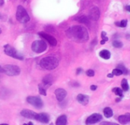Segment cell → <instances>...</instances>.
<instances>
[{
	"label": "cell",
	"instance_id": "cell-1",
	"mask_svg": "<svg viewBox=\"0 0 130 125\" xmlns=\"http://www.w3.org/2000/svg\"><path fill=\"white\" fill-rule=\"evenodd\" d=\"M67 37L77 43H85L88 40L89 34L88 30L82 25H74L66 31Z\"/></svg>",
	"mask_w": 130,
	"mask_h": 125
},
{
	"label": "cell",
	"instance_id": "cell-2",
	"mask_svg": "<svg viewBox=\"0 0 130 125\" xmlns=\"http://www.w3.org/2000/svg\"><path fill=\"white\" fill-rule=\"evenodd\" d=\"M59 60L53 56L45 57L40 61V66L44 70H53L59 66Z\"/></svg>",
	"mask_w": 130,
	"mask_h": 125
},
{
	"label": "cell",
	"instance_id": "cell-3",
	"mask_svg": "<svg viewBox=\"0 0 130 125\" xmlns=\"http://www.w3.org/2000/svg\"><path fill=\"white\" fill-rule=\"evenodd\" d=\"M16 18L20 23H22V24L27 23L30 21V16L28 13L27 12L26 9L21 5H18L17 7Z\"/></svg>",
	"mask_w": 130,
	"mask_h": 125
},
{
	"label": "cell",
	"instance_id": "cell-4",
	"mask_svg": "<svg viewBox=\"0 0 130 125\" xmlns=\"http://www.w3.org/2000/svg\"><path fill=\"white\" fill-rule=\"evenodd\" d=\"M31 49L34 53H41L47 49V44L42 40H34L31 44Z\"/></svg>",
	"mask_w": 130,
	"mask_h": 125
},
{
	"label": "cell",
	"instance_id": "cell-5",
	"mask_svg": "<svg viewBox=\"0 0 130 125\" xmlns=\"http://www.w3.org/2000/svg\"><path fill=\"white\" fill-rule=\"evenodd\" d=\"M4 73H5L7 76H18L21 73V69L18 66L16 65H11L8 64L4 66L3 67Z\"/></svg>",
	"mask_w": 130,
	"mask_h": 125
},
{
	"label": "cell",
	"instance_id": "cell-6",
	"mask_svg": "<svg viewBox=\"0 0 130 125\" xmlns=\"http://www.w3.org/2000/svg\"><path fill=\"white\" fill-rule=\"evenodd\" d=\"M4 52L6 55L14 58V59H17V60H22L23 56L21 54H20L13 47H11L9 44H5L4 46Z\"/></svg>",
	"mask_w": 130,
	"mask_h": 125
},
{
	"label": "cell",
	"instance_id": "cell-7",
	"mask_svg": "<svg viewBox=\"0 0 130 125\" xmlns=\"http://www.w3.org/2000/svg\"><path fill=\"white\" fill-rule=\"evenodd\" d=\"M27 102L33 105L34 107H35L36 108H41L43 105V101L41 100V99L38 96H28L27 98Z\"/></svg>",
	"mask_w": 130,
	"mask_h": 125
},
{
	"label": "cell",
	"instance_id": "cell-8",
	"mask_svg": "<svg viewBox=\"0 0 130 125\" xmlns=\"http://www.w3.org/2000/svg\"><path fill=\"white\" fill-rule=\"evenodd\" d=\"M38 34H39L42 38H43L44 40H46L52 47L56 46V44H57V40H56V39L54 37H53L52 35H50V34H46V32H43V31L39 32Z\"/></svg>",
	"mask_w": 130,
	"mask_h": 125
},
{
	"label": "cell",
	"instance_id": "cell-9",
	"mask_svg": "<svg viewBox=\"0 0 130 125\" xmlns=\"http://www.w3.org/2000/svg\"><path fill=\"white\" fill-rule=\"evenodd\" d=\"M102 120V115L100 114H93L90 115L85 121V124L87 125H91L100 122Z\"/></svg>",
	"mask_w": 130,
	"mask_h": 125
},
{
	"label": "cell",
	"instance_id": "cell-10",
	"mask_svg": "<svg viewBox=\"0 0 130 125\" xmlns=\"http://www.w3.org/2000/svg\"><path fill=\"white\" fill-rule=\"evenodd\" d=\"M21 115L25 118H28V119H34L36 120L37 118V114L35 113L34 112L29 110V109H23L21 112Z\"/></svg>",
	"mask_w": 130,
	"mask_h": 125
},
{
	"label": "cell",
	"instance_id": "cell-11",
	"mask_svg": "<svg viewBox=\"0 0 130 125\" xmlns=\"http://www.w3.org/2000/svg\"><path fill=\"white\" fill-rule=\"evenodd\" d=\"M101 12L98 7H93L89 12V18L93 21H98L100 18Z\"/></svg>",
	"mask_w": 130,
	"mask_h": 125
},
{
	"label": "cell",
	"instance_id": "cell-12",
	"mask_svg": "<svg viewBox=\"0 0 130 125\" xmlns=\"http://www.w3.org/2000/svg\"><path fill=\"white\" fill-rule=\"evenodd\" d=\"M55 95L56 97V99L59 102H62L65 99V98L67 96V92L61 88H59L57 89H56L55 91Z\"/></svg>",
	"mask_w": 130,
	"mask_h": 125
},
{
	"label": "cell",
	"instance_id": "cell-13",
	"mask_svg": "<svg viewBox=\"0 0 130 125\" xmlns=\"http://www.w3.org/2000/svg\"><path fill=\"white\" fill-rule=\"evenodd\" d=\"M50 115L46 113H40V114H37V118L36 120L43 123V124H48L50 121Z\"/></svg>",
	"mask_w": 130,
	"mask_h": 125
},
{
	"label": "cell",
	"instance_id": "cell-14",
	"mask_svg": "<svg viewBox=\"0 0 130 125\" xmlns=\"http://www.w3.org/2000/svg\"><path fill=\"white\" fill-rule=\"evenodd\" d=\"M77 101L82 105H87L89 102V97L87 95L78 94L77 95Z\"/></svg>",
	"mask_w": 130,
	"mask_h": 125
},
{
	"label": "cell",
	"instance_id": "cell-15",
	"mask_svg": "<svg viewBox=\"0 0 130 125\" xmlns=\"http://www.w3.org/2000/svg\"><path fill=\"white\" fill-rule=\"evenodd\" d=\"M43 85L47 89L49 86H50L53 82V77L52 76V75H46V76H44L43 78Z\"/></svg>",
	"mask_w": 130,
	"mask_h": 125
},
{
	"label": "cell",
	"instance_id": "cell-16",
	"mask_svg": "<svg viewBox=\"0 0 130 125\" xmlns=\"http://www.w3.org/2000/svg\"><path fill=\"white\" fill-rule=\"evenodd\" d=\"M118 121L121 124H126L127 123L130 122V114L127 113V114L119 116Z\"/></svg>",
	"mask_w": 130,
	"mask_h": 125
},
{
	"label": "cell",
	"instance_id": "cell-17",
	"mask_svg": "<svg viewBox=\"0 0 130 125\" xmlns=\"http://www.w3.org/2000/svg\"><path fill=\"white\" fill-rule=\"evenodd\" d=\"M56 125H67V117H66V115H63L59 116L56 121Z\"/></svg>",
	"mask_w": 130,
	"mask_h": 125
},
{
	"label": "cell",
	"instance_id": "cell-18",
	"mask_svg": "<svg viewBox=\"0 0 130 125\" xmlns=\"http://www.w3.org/2000/svg\"><path fill=\"white\" fill-rule=\"evenodd\" d=\"M99 55L101 58L104 59V60H109L111 57V53L109 50H102L100 53Z\"/></svg>",
	"mask_w": 130,
	"mask_h": 125
},
{
	"label": "cell",
	"instance_id": "cell-19",
	"mask_svg": "<svg viewBox=\"0 0 130 125\" xmlns=\"http://www.w3.org/2000/svg\"><path fill=\"white\" fill-rule=\"evenodd\" d=\"M104 116L106 118H111L113 115V112L110 108L107 107V108H105L104 109Z\"/></svg>",
	"mask_w": 130,
	"mask_h": 125
},
{
	"label": "cell",
	"instance_id": "cell-20",
	"mask_svg": "<svg viewBox=\"0 0 130 125\" xmlns=\"http://www.w3.org/2000/svg\"><path fill=\"white\" fill-rule=\"evenodd\" d=\"M38 89H39V93L40 95L43 96H46V88L43 84L38 85Z\"/></svg>",
	"mask_w": 130,
	"mask_h": 125
},
{
	"label": "cell",
	"instance_id": "cell-21",
	"mask_svg": "<svg viewBox=\"0 0 130 125\" xmlns=\"http://www.w3.org/2000/svg\"><path fill=\"white\" fill-rule=\"evenodd\" d=\"M121 87H122L123 90V91H125V92H126V91H128V90H129V84H128L127 79H123L122 80V82H121Z\"/></svg>",
	"mask_w": 130,
	"mask_h": 125
},
{
	"label": "cell",
	"instance_id": "cell-22",
	"mask_svg": "<svg viewBox=\"0 0 130 125\" xmlns=\"http://www.w3.org/2000/svg\"><path fill=\"white\" fill-rule=\"evenodd\" d=\"M113 92L118 96L120 97H123V89H121L120 88H118V87H116L113 89Z\"/></svg>",
	"mask_w": 130,
	"mask_h": 125
},
{
	"label": "cell",
	"instance_id": "cell-23",
	"mask_svg": "<svg viewBox=\"0 0 130 125\" xmlns=\"http://www.w3.org/2000/svg\"><path fill=\"white\" fill-rule=\"evenodd\" d=\"M101 37H102V40L101 41V44H104L108 40V37H107V33L105 31H102V33H101Z\"/></svg>",
	"mask_w": 130,
	"mask_h": 125
},
{
	"label": "cell",
	"instance_id": "cell-24",
	"mask_svg": "<svg viewBox=\"0 0 130 125\" xmlns=\"http://www.w3.org/2000/svg\"><path fill=\"white\" fill-rule=\"evenodd\" d=\"M117 69H119V70H120L121 71H122V73H123V74H125V75H127L128 73H129V71H128V70L123 66V65H118V66H117Z\"/></svg>",
	"mask_w": 130,
	"mask_h": 125
},
{
	"label": "cell",
	"instance_id": "cell-25",
	"mask_svg": "<svg viewBox=\"0 0 130 125\" xmlns=\"http://www.w3.org/2000/svg\"><path fill=\"white\" fill-rule=\"evenodd\" d=\"M113 46L116 48H121L123 46V44L121 41L119 40H114L113 41Z\"/></svg>",
	"mask_w": 130,
	"mask_h": 125
},
{
	"label": "cell",
	"instance_id": "cell-26",
	"mask_svg": "<svg viewBox=\"0 0 130 125\" xmlns=\"http://www.w3.org/2000/svg\"><path fill=\"white\" fill-rule=\"evenodd\" d=\"M79 22L81 23H84V24H88V20L85 16H81L79 17V18L77 19Z\"/></svg>",
	"mask_w": 130,
	"mask_h": 125
},
{
	"label": "cell",
	"instance_id": "cell-27",
	"mask_svg": "<svg viewBox=\"0 0 130 125\" xmlns=\"http://www.w3.org/2000/svg\"><path fill=\"white\" fill-rule=\"evenodd\" d=\"M112 74H113V76H119L122 75V74H123V73H122V71H121L120 70H119V69L116 68V69H114V70H113Z\"/></svg>",
	"mask_w": 130,
	"mask_h": 125
},
{
	"label": "cell",
	"instance_id": "cell-28",
	"mask_svg": "<svg viewBox=\"0 0 130 125\" xmlns=\"http://www.w3.org/2000/svg\"><path fill=\"white\" fill-rule=\"evenodd\" d=\"M127 23H128V21H127V19H123V20H122L120 22V27H126V26H127Z\"/></svg>",
	"mask_w": 130,
	"mask_h": 125
},
{
	"label": "cell",
	"instance_id": "cell-29",
	"mask_svg": "<svg viewBox=\"0 0 130 125\" xmlns=\"http://www.w3.org/2000/svg\"><path fill=\"white\" fill-rule=\"evenodd\" d=\"M86 75L89 77H93L94 76V71L93 70H88L86 71Z\"/></svg>",
	"mask_w": 130,
	"mask_h": 125
},
{
	"label": "cell",
	"instance_id": "cell-30",
	"mask_svg": "<svg viewBox=\"0 0 130 125\" xmlns=\"http://www.w3.org/2000/svg\"><path fill=\"white\" fill-rule=\"evenodd\" d=\"M100 125H120L116 123H113V122H109V121H103L101 123Z\"/></svg>",
	"mask_w": 130,
	"mask_h": 125
},
{
	"label": "cell",
	"instance_id": "cell-31",
	"mask_svg": "<svg viewBox=\"0 0 130 125\" xmlns=\"http://www.w3.org/2000/svg\"><path fill=\"white\" fill-rule=\"evenodd\" d=\"M90 89H91V90H92V91H95V90L98 89V86H94V85H92V86H91Z\"/></svg>",
	"mask_w": 130,
	"mask_h": 125
},
{
	"label": "cell",
	"instance_id": "cell-32",
	"mask_svg": "<svg viewBox=\"0 0 130 125\" xmlns=\"http://www.w3.org/2000/svg\"><path fill=\"white\" fill-rule=\"evenodd\" d=\"M81 72H82V68H78V69H77L76 74H77V75H78V74H80V73H81Z\"/></svg>",
	"mask_w": 130,
	"mask_h": 125
},
{
	"label": "cell",
	"instance_id": "cell-33",
	"mask_svg": "<svg viewBox=\"0 0 130 125\" xmlns=\"http://www.w3.org/2000/svg\"><path fill=\"white\" fill-rule=\"evenodd\" d=\"M125 8H126V11H128L129 12H130V5H126V6L125 7Z\"/></svg>",
	"mask_w": 130,
	"mask_h": 125
},
{
	"label": "cell",
	"instance_id": "cell-34",
	"mask_svg": "<svg viewBox=\"0 0 130 125\" xmlns=\"http://www.w3.org/2000/svg\"><path fill=\"white\" fill-rule=\"evenodd\" d=\"M5 3V1L4 0H0V6H2Z\"/></svg>",
	"mask_w": 130,
	"mask_h": 125
},
{
	"label": "cell",
	"instance_id": "cell-35",
	"mask_svg": "<svg viewBox=\"0 0 130 125\" xmlns=\"http://www.w3.org/2000/svg\"><path fill=\"white\" fill-rule=\"evenodd\" d=\"M107 77H109V78H113V75L112 73H110V74L107 75Z\"/></svg>",
	"mask_w": 130,
	"mask_h": 125
},
{
	"label": "cell",
	"instance_id": "cell-36",
	"mask_svg": "<svg viewBox=\"0 0 130 125\" xmlns=\"http://www.w3.org/2000/svg\"><path fill=\"white\" fill-rule=\"evenodd\" d=\"M0 73H4V70H3V68L0 66Z\"/></svg>",
	"mask_w": 130,
	"mask_h": 125
},
{
	"label": "cell",
	"instance_id": "cell-37",
	"mask_svg": "<svg viewBox=\"0 0 130 125\" xmlns=\"http://www.w3.org/2000/svg\"><path fill=\"white\" fill-rule=\"evenodd\" d=\"M120 100H121L120 99H116V102H120Z\"/></svg>",
	"mask_w": 130,
	"mask_h": 125
},
{
	"label": "cell",
	"instance_id": "cell-38",
	"mask_svg": "<svg viewBox=\"0 0 130 125\" xmlns=\"http://www.w3.org/2000/svg\"><path fill=\"white\" fill-rule=\"evenodd\" d=\"M27 125H34V124H33L32 122H29V123L27 124Z\"/></svg>",
	"mask_w": 130,
	"mask_h": 125
},
{
	"label": "cell",
	"instance_id": "cell-39",
	"mask_svg": "<svg viewBox=\"0 0 130 125\" xmlns=\"http://www.w3.org/2000/svg\"><path fill=\"white\" fill-rule=\"evenodd\" d=\"M0 125H8V124H0Z\"/></svg>",
	"mask_w": 130,
	"mask_h": 125
},
{
	"label": "cell",
	"instance_id": "cell-40",
	"mask_svg": "<svg viewBox=\"0 0 130 125\" xmlns=\"http://www.w3.org/2000/svg\"><path fill=\"white\" fill-rule=\"evenodd\" d=\"M2 33V30H1V28H0V34Z\"/></svg>",
	"mask_w": 130,
	"mask_h": 125
},
{
	"label": "cell",
	"instance_id": "cell-41",
	"mask_svg": "<svg viewBox=\"0 0 130 125\" xmlns=\"http://www.w3.org/2000/svg\"><path fill=\"white\" fill-rule=\"evenodd\" d=\"M50 125H53V123H51V124H50Z\"/></svg>",
	"mask_w": 130,
	"mask_h": 125
},
{
	"label": "cell",
	"instance_id": "cell-42",
	"mask_svg": "<svg viewBox=\"0 0 130 125\" xmlns=\"http://www.w3.org/2000/svg\"><path fill=\"white\" fill-rule=\"evenodd\" d=\"M23 125H27V124H24Z\"/></svg>",
	"mask_w": 130,
	"mask_h": 125
}]
</instances>
